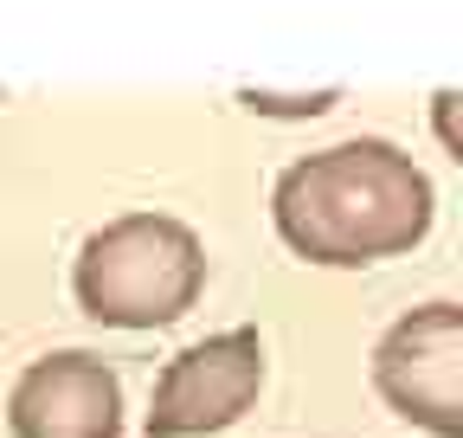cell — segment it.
I'll use <instances>...</instances> for the list:
<instances>
[{
    "label": "cell",
    "instance_id": "1",
    "mask_svg": "<svg viewBox=\"0 0 463 438\" xmlns=\"http://www.w3.org/2000/svg\"><path fill=\"white\" fill-rule=\"evenodd\" d=\"M270 226L289 258L322 271H367L419 252L438 226V187L386 136H347L297 155L270 187Z\"/></svg>",
    "mask_w": 463,
    "mask_h": 438
},
{
    "label": "cell",
    "instance_id": "2",
    "mask_svg": "<svg viewBox=\"0 0 463 438\" xmlns=\"http://www.w3.org/2000/svg\"><path fill=\"white\" fill-rule=\"evenodd\" d=\"M71 297L97 328H167L206 297V245L174 213H116L78 245Z\"/></svg>",
    "mask_w": 463,
    "mask_h": 438
},
{
    "label": "cell",
    "instance_id": "3",
    "mask_svg": "<svg viewBox=\"0 0 463 438\" xmlns=\"http://www.w3.org/2000/svg\"><path fill=\"white\" fill-rule=\"evenodd\" d=\"M373 394L431 438H463V303L431 297L373 342Z\"/></svg>",
    "mask_w": 463,
    "mask_h": 438
},
{
    "label": "cell",
    "instance_id": "4",
    "mask_svg": "<svg viewBox=\"0 0 463 438\" xmlns=\"http://www.w3.org/2000/svg\"><path fill=\"white\" fill-rule=\"evenodd\" d=\"M264 394V336L258 328H219V336L181 348L148 394V438H213L232 432Z\"/></svg>",
    "mask_w": 463,
    "mask_h": 438
},
{
    "label": "cell",
    "instance_id": "5",
    "mask_svg": "<svg viewBox=\"0 0 463 438\" xmlns=\"http://www.w3.org/2000/svg\"><path fill=\"white\" fill-rule=\"evenodd\" d=\"M14 438H123V380L90 348H58L20 367L7 394Z\"/></svg>",
    "mask_w": 463,
    "mask_h": 438
}]
</instances>
